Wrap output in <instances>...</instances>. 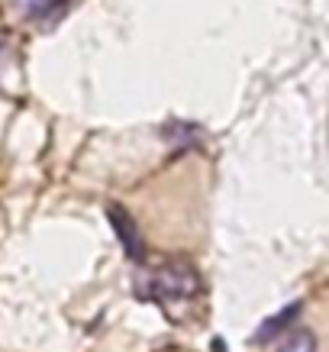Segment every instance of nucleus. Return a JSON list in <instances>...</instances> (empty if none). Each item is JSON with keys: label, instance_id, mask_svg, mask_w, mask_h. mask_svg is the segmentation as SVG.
Instances as JSON below:
<instances>
[{"label": "nucleus", "instance_id": "1", "mask_svg": "<svg viewBox=\"0 0 329 352\" xmlns=\"http://www.w3.org/2000/svg\"><path fill=\"white\" fill-rule=\"evenodd\" d=\"M201 291V278L188 262H165L152 272V294L161 300H188Z\"/></svg>", "mask_w": 329, "mask_h": 352}, {"label": "nucleus", "instance_id": "2", "mask_svg": "<svg viewBox=\"0 0 329 352\" xmlns=\"http://www.w3.org/2000/svg\"><path fill=\"white\" fill-rule=\"evenodd\" d=\"M106 217H110V223H113V230H117L120 243H123V252H126L129 258H142V252H146V243H142V233H139V226L133 223V217L123 210V207H106Z\"/></svg>", "mask_w": 329, "mask_h": 352}, {"label": "nucleus", "instance_id": "3", "mask_svg": "<svg viewBox=\"0 0 329 352\" xmlns=\"http://www.w3.org/2000/svg\"><path fill=\"white\" fill-rule=\"evenodd\" d=\"M304 310V300H294V304H287L284 310H277L275 317H268L262 327H258V333H255V342L258 346H265V342H271L277 336V333L284 330V327H291V323L297 320V314Z\"/></svg>", "mask_w": 329, "mask_h": 352}, {"label": "nucleus", "instance_id": "4", "mask_svg": "<svg viewBox=\"0 0 329 352\" xmlns=\"http://www.w3.org/2000/svg\"><path fill=\"white\" fill-rule=\"evenodd\" d=\"M275 352H317V336L310 330H291L284 340H277Z\"/></svg>", "mask_w": 329, "mask_h": 352}, {"label": "nucleus", "instance_id": "5", "mask_svg": "<svg viewBox=\"0 0 329 352\" xmlns=\"http://www.w3.org/2000/svg\"><path fill=\"white\" fill-rule=\"evenodd\" d=\"M23 3H26V13H30V16H36V13H43L49 3H58V0H23Z\"/></svg>", "mask_w": 329, "mask_h": 352}, {"label": "nucleus", "instance_id": "6", "mask_svg": "<svg viewBox=\"0 0 329 352\" xmlns=\"http://www.w3.org/2000/svg\"><path fill=\"white\" fill-rule=\"evenodd\" d=\"M213 352H226L223 349V340H213Z\"/></svg>", "mask_w": 329, "mask_h": 352}]
</instances>
